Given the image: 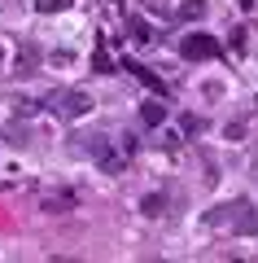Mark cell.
<instances>
[{
	"instance_id": "6da1fadb",
	"label": "cell",
	"mask_w": 258,
	"mask_h": 263,
	"mask_svg": "<svg viewBox=\"0 0 258 263\" xmlns=\"http://www.w3.org/2000/svg\"><path fill=\"white\" fill-rule=\"evenodd\" d=\"M206 224L210 228H228V233H241V237H254L258 233V211L249 197H236V202H228V206H214L210 215H206Z\"/></svg>"
},
{
	"instance_id": "7a4b0ae2",
	"label": "cell",
	"mask_w": 258,
	"mask_h": 263,
	"mask_svg": "<svg viewBox=\"0 0 258 263\" xmlns=\"http://www.w3.org/2000/svg\"><path fill=\"white\" fill-rule=\"evenodd\" d=\"M180 53H184L188 62H210V57H219V53H223V44H219L214 35H184Z\"/></svg>"
},
{
	"instance_id": "3957f363",
	"label": "cell",
	"mask_w": 258,
	"mask_h": 263,
	"mask_svg": "<svg viewBox=\"0 0 258 263\" xmlns=\"http://www.w3.org/2000/svg\"><path fill=\"white\" fill-rule=\"evenodd\" d=\"M53 110L62 114V119H83V114L92 110V97L83 92V88H70V92H62V97L53 101Z\"/></svg>"
},
{
	"instance_id": "277c9868",
	"label": "cell",
	"mask_w": 258,
	"mask_h": 263,
	"mask_svg": "<svg viewBox=\"0 0 258 263\" xmlns=\"http://www.w3.org/2000/svg\"><path fill=\"white\" fill-rule=\"evenodd\" d=\"M88 149L96 154L101 171H110V176H118V171H123V158H118V154L110 149V141H105V136H88Z\"/></svg>"
},
{
	"instance_id": "5b68a950",
	"label": "cell",
	"mask_w": 258,
	"mask_h": 263,
	"mask_svg": "<svg viewBox=\"0 0 258 263\" xmlns=\"http://www.w3.org/2000/svg\"><path fill=\"white\" fill-rule=\"evenodd\" d=\"M140 123H145V127H162L166 123V105L162 101H145L140 105Z\"/></svg>"
},
{
	"instance_id": "8992f818",
	"label": "cell",
	"mask_w": 258,
	"mask_h": 263,
	"mask_svg": "<svg viewBox=\"0 0 258 263\" xmlns=\"http://www.w3.org/2000/svg\"><path fill=\"white\" fill-rule=\"evenodd\" d=\"M140 211H145V215H162L166 211V193H149L145 202H140Z\"/></svg>"
},
{
	"instance_id": "52a82bcc",
	"label": "cell",
	"mask_w": 258,
	"mask_h": 263,
	"mask_svg": "<svg viewBox=\"0 0 258 263\" xmlns=\"http://www.w3.org/2000/svg\"><path fill=\"white\" fill-rule=\"evenodd\" d=\"M70 5H74V0H35V9H39V13H66Z\"/></svg>"
},
{
	"instance_id": "ba28073f",
	"label": "cell",
	"mask_w": 258,
	"mask_h": 263,
	"mask_svg": "<svg viewBox=\"0 0 258 263\" xmlns=\"http://www.w3.org/2000/svg\"><path fill=\"white\" fill-rule=\"evenodd\" d=\"M202 13H206V0H184V5H180V18H202Z\"/></svg>"
},
{
	"instance_id": "9c48e42d",
	"label": "cell",
	"mask_w": 258,
	"mask_h": 263,
	"mask_svg": "<svg viewBox=\"0 0 258 263\" xmlns=\"http://www.w3.org/2000/svg\"><path fill=\"white\" fill-rule=\"evenodd\" d=\"M74 206V197L70 193H57V197H44V211H70Z\"/></svg>"
},
{
	"instance_id": "30bf717a",
	"label": "cell",
	"mask_w": 258,
	"mask_h": 263,
	"mask_svg": "<svg viewBox=\"0 0 258 263\" xmlns=\"http://www.w3.org/2000/svg\"><path fill=\"white\" fill-rule=\"evenodd\" d=\"M35 66H39V57L31 53V48H27V53L18 57V66H13V70H18V75H31V70H35Z\"/></svg>"
},
{
	"instance_id": "8fae6325",
	"label": "cell",
	"mask_w": 258,
	"mask_h": 263,
	"mask_svg": "<svg viewBox=\"0 0 258 263\" xmlns=\"http://www.w3.org/2000/svg\"><path fill=\"white\" fill-rule=\"evenodd\" d=\"M223 136H228V141H245V136H249V127H245V123H228V127H223Z\"/></svg>"
},
{
	"instance_id": "7c38bea8",
	"label": "cell",
	"mask_w": 258,
	"mask_h": 263,
	"mask_svg": "<svg viewBox=\"0 0 258 263\" xmlns=\"http://www.w3.org/2000/svg\"><path fill=\"white\" fill-rule=\"evenodd\" d=\"M180 132H184V136H197V132H202V119H197V114H184V119H180Z\"/></svg>"
},
{
	"instance_id": "4fadbf2b",
	"label": "cell",
	"mask_w": 258,
	"mask_h": 263,
	"mask_svg": "<svg viewBox=\"0 0 258 263\" xmlns=\"http://www.w3.org/2000/svg\"><path fill=\"white\" fill-rule=\"evenodd\" d=\"M0 70H5V48H0Z\"/></svg>"
},
{
	"instance_id": "5bb4252c",
	"label": "cell",
	"mask_w": 258,
	"mask_h": 263,
	"mask_svg": "<svg viewBox=\"0 0 258 263\" xmlns=\"http://www.w3.org/2000/svg\"><path fill=\"white\" fill-rule=\"evenodd\" d=\"M254 176H258V154H254Z\"/></svg>"
}]
</instances>
